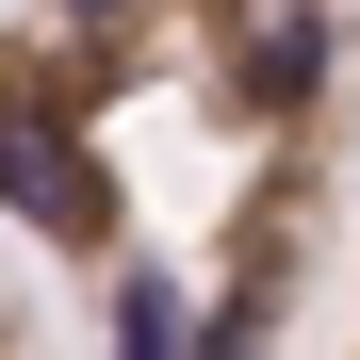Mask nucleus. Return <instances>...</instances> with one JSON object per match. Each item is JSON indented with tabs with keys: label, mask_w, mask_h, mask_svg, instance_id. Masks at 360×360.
<instances>
[{
	"label": "nucleus",
	"mask_w": 360,
	"mask_h": 360,
	"mask_svg": "<svg viewBox=\"0 0 360 360\" xmlns=\"http://www.w3.org/2000/svg\"><path fill=\"white\" fill-rule=\"evenodd\" d=\"M344 360H360V311H344Z\"/></svg>",
	"instance_id": "nucleus-3"
},
{
	"label": "nucleus",
	"mask_w": 360,
	"mask_h": 360,
	"mask_svg": "<svg viewBox=\"0 0 360 360\" xmlns=\"http://www.w3.org/2000/svg\"><path fill=\"white\" fill-rule=\"evenodd\" d=\"M344 148V0H0V229L98 311V360H278Z\"/></svg>",
	"instance_id": "nucleus-1"
},
{
	"label": "nucleus",
	"mask_w": 360,
	"mask_h": 360,
	"mask_svg": "<svg viewBox=\"0 0 360 360\" xmlns=\"http://www.w3.org/2000/svg\"><path fill=\"white\" fill-rule=\"evenodd\" d=\"M0 360H49V344H33V311H17V295H0Z\"/></svg>",
	"instance_id": "nucleus-2"
}]
</instances>
